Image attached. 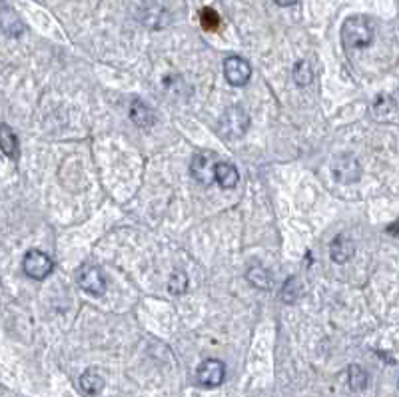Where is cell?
Segmentation results:
<instances>
[{"mask_svg":"<svg viewBox=\"0 0 399 397\" xmlns=\"http://www.w3.org/2000/svg\"><path fill=\"white\" fill-rule=\"evenodd\" d=\"M373 34H375L373 22L363 14L345 18L342 27V41L347 48H368L373 42Z\"/></svg>","mask_w":399,"mask_h":397,"instance_id":"1","label":"cell"},{"mask_svg":"<svg viewBox=\"0 0 399 397\" xmlns=\"http://www.w3.org/2000/svg\"><path fill=\"white\" fill-rule=\"evenodd\" d=\"M249 128V116L246 110L240 106H230L222 114L220 122H218V132L228 140H238L242 138Z\"/></svg>","mask_w":399,"mask_h":397,"instance_id":"2","label":"cell"},{"mask_svg":"<svg viewBox=\"0 0 399 397\" xmlns=\"http://www.w3.org/2000/svg\"><path fill=\"white\" fill-rule=\"evenodd\" d=\"M331 174L340 184H354L361 178V166L354 154H340L331 162Z\"/></svg>","mask_w":399,"mask_h":397,"instance_id":"3","label":"cell"},{"mask_svg":"<svg viewBox=\"0 0 399 397\" xmlns=\"http://www.w3.org/2000/svg\"><path fill=\"white\" fill-rule=\"evenodd\" d=\"M22 270L30 280L41 282V280H46L52 274V260L48 254H44L41 250H30L22 260Z\"/></svg>","mask_w":399,"mask_h":397,"instance_id":"4","label":"cell"},{"mask_svg":"<svg viewBox=\"0 0 399 397\" xmlns=\"http://www.w3.org/2000/svg\"><path fill=\"white\" fill-rule=\"evenodd\" d=\"M226 380V366L220 359H206L196 370V382L202 387H218Z\"/></svg>","mask_w":399,"mask_h":397,"instance_id":"5","label":"cell"},{"mask_svg":"<svg viewBox=\"0 0 399 397\" xmlns=\"http://www.w3.org/2000/svg\"><path fill=\"white\" fill-rule=\"evenodd\" d=\"M224 76L232 86H244L252 78V66L240 56H230L224 60Z\"/></svg>","mask_w":399,"mask_h":397,"instance_id":"6","label":"cell"},{"mask_svg":"<svg viewBox=\"0 0 399 397\" xmlns=\"http://www.w3.org/2000/svg\"><path fill=\"white\" fill-rule=\"evenodd\" d=\"M214 168H216V162L210 154H196L190 172L196 182H200L202 186H210L214 182Z\"/></svg>","mask_w":399,"mask_h":397,"instance_id":"7","label":"cell"},{"mask_svg":"<svg viewBox=\"0 0 399 397\" xmlns=\"http://www.w3.org/2000/svg\"><path fill=\"white\" fill-rule=\"evenodd\" d=\"M78 282H80L84 291H88L90 296H102L104 289H106V280H104L102 272L94 266H84L80 270Z\"/></svg>","mask_w":399,"mask_h":397,"instance_id":"8","label":"cell"},{"mask_svg":"<svg viewBox=\"0 0 399 397\" xmlns=\"http://www.w3.org/2000/svg\"><path fill=\"white\" fill-rule=\"evenodd\" d=\"M354 254H356V246H354V240L349 236L340 233L333 238L330 246V256L335 264H347L354 258Z\"/></svg>","mask_w":399,"mask_h":397,"instance_id":"9","label":"cell"},{"mask_svg":"<svg viewBox=\"0 0 399 397\" xmlns=\"http://www.w3.org/2000/svg\"><path fill=\"white\" fill-rule=\"evenodd\" d=\"M372 114L373 118L379 120V122H396V114H398L396 98L386 96V94L375 98V102H373L372 106Z\"/></svg>","mask_w":399,"mask_h":397,"instance_id":"10","label":"cell"},{"mask_svg":"<svg viewBox=\"0 0 399 397\" xmlns=\"http://www.w3.org/2000/svg\"><path fill=\"white\" fill-rule=\"evenodd\" d=\"M214 182H218L224 190H232L240 182V172L234 164L230 162H220L214 168Z\"/></svg>","mask_w":399,"mask_h":397,"instance_id":"11","label":"cell"},{"mask_svg":"<svg viewBox=\"0 0 399 397\" xmlns=\"http://www.w3.org/2000/svg\"><path fill=\"white\" fill-rule=\"evenodd\" d=\"M130 118H132V122L140 126V128H152L154 122H156L154 110H152L148 104H144L142 100H138V98L130 104Z\"/></svg>","mask_w":399,"mask_h":397,"instance_id":"12","label":"cell"},{"mask_svg":"<svg viewBox=\"0 0 399 397\" xmlns=\"http://www.w3.org/2000/svg\"><path fill=\"white\" fill-rule=\"evenodd\" d=\"M0 30L6 34V36H20L24 32V24L22 20L18 18V14L14 13L13 8H2L0 10Z\"/></svg>","mask_w":399,"mask_h":397,"instance_id":"13","label":"cell"},{"mask_svg":"<svg viewBox=\"0 0 399 397\" xmlns=\"http://www.w3.org/2000/svg\"><path fill=\"white\" fill-rule=\"evenodd\" d=\"M0 150L4 156L16 160L18 158V138L14 134V130L8 126V124H0Z\"/></svg>","mask_w":399,"mask_h":397,"instance_id":"14","label":"cell"},{"mask_svg":"<svg viewBox=\"0 0 399 397\" xmlns=\"http://www.w3.org/2000/svg\"><path fill=\"white\" fill-rule=\"evenodd\" d=\"M104 377L98 373L96 370H86L80 375V389H82L86 396H98V394H102V389H104Z\"/></svg>","mask_w":399,"mask_h":397,"instance_id":"15","label":"cell"},{"mask_svg":"<svg viewBox=\"0 0 399 397\" xmlns=\"http://www.w3.org/2000/svg\"><path fill=\"white\" fill-rule=\"evenodd\" d=\"M248 282L252 286H256V288L260 289H272L274 286V277H272V272L270 270H266L263 266H252L248 270Z\"/></svg>","mask_w":399,"mask_h":397,"instance_id":"16","label":"cell"},{"mask_svg":"<svg viewBox=\"0 0 399 397\" xmlns=\"http://www.w3.org/2000/svg\"><path fill=\"white\" fill-rule=\"evenodd\" d=\"M300 296H302V284H300V280H298V277L286 280V284H284V288H282V294H280L282 301L296 303V301L300 300Z\"/></svg>","mask_w":399,"mask_h":397,"instance_id":"17","label":"cell"},{"mask_svg":"<svg viewBox=\"0 0 399 397\" xmlns=\"http://www.w3.org/2000/svg\"><path fill=\"white\" fill-rule=\"evenodd\" d=\"M347 375H349V387H351L354 391H363V389H365V385H368V373H365V370H363L361 366H358V363L349 366Z\"/></svg>","mask_w":399,"mask_h":397,"instance_id":"18","label":"cell"},{"mask_svg":"<svg viewBox=\"0 0 399 397\" xmlns=\"http://www.w3.org/2000/svg\"><path fill=\"white\" fill-rule=\"evenodd\" d=\"M166 20H170V16H168L166 10H162V8H148V10H146V16L142 18V22L150 28L166 27V24H168Z\"/></svg>","mask_w":399,"mask_h":397,"instance_id":"19","label":"cell"},{"mask_svg":"<svg viewBox=\"0 0 399 397\" xmlns=\"http://www.w3.org/2000/svg\"><path fill=\"white\" fill-rule=\"evenodd\" d=\"M312 80H314L312 66H310L305 60H300V62L293 66V82L298 84V86H307Z\"/></svg>","mask_w":399,"mask_h":397,"instance_id":"20","label":"cell"},{"mask_svg":"<svg viewBox=\"0 0 399 397\" xmlns=\"http://www.w3.org/2000/svg\"><path fill=\"white\" fill-rule=\"evenodd\" d=\"M168 289H170L172 296L184 294L188 289V275L184 274V272H174L172 277H170V282H168Z\"/></svg>","mask_w":399,"mask_h":397,"instance_id":"21","label":"cell"},{"mask_svg":"<svg viewBox=\"0 0 399 397\" xmlns=\"http://www.w3.org/2000/svg\"><path fill=\"white\" fill-rule=\"evenodd\" d=\"M202 24H204L206 30H216V28L220 27V18H218V14L214 13V10L204 8L202 10Z\"/></svg>","mask_w":399,"mask_h":397,"instance_id":"22","label":"cell"},{"mask_svg":"<svg viewBox=\"0 0 399 397\" xmlns=\"http://www.w3.org/2000/svg\"><path fill=\"white\" fill-rule=\"evenodd\" d=\"M277 6H291V4H296L298 0H274Z\"/></svg>","mask_w":399,"mask_h":397,"instance_id":"23","label":"cell"}]
</instances>
